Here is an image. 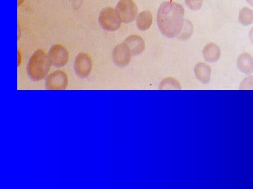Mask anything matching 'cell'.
<instances>
[{
	"instance_id": "obj_1",
	"label": "cell",
	"mask_w": 253,
	"mask_h": 189,
	"mask_svg": "<svg viewBox=\"0 0 253 189\" xmlns=\"http://www.w3.org/2000/svg\"><path fill=\"white\" fill-rule=\"evenodd\" d=\"M184 9L175 2L165 1L160 6L157 21L160 32L165 36L173 38L179 36L184 25Z\"/></svg>"
},
{
	"instance_id": "obj_2",
	"label": "cell",
	"mask_w": 253,
	"mask_h": 189,
	"mask_svg": "<svg viewBox=\"0 0 253 189\" xmlns=\"http://www.w3.org/2000/svg\"><path fill=\"white\" fill-rule=\"evenodd\" d=\"M51 64L48 56L42 50L38 49L32 54L28 61L27 74L34 81L41 80L47 75Z\"/></svg>"
},
{
	"instance_id": "obj_3",
	"label": "cell",
	"mask_w": 253,
	"mask_h": 189,
	"mask_svg": "<svg viewBox=\"0 0 253 189\" xmlns=\"http://www.w3.org/2000/svg\"><path fill=\"white\" fill-rule=\"evenodd\" d=\"M115 10L120 21L124 23L133 21L138 13L137 6L132 0H120Z\"/></svg>"
},
{
	"instance_id": "obj_4",
	"label": "cell",
	"mask_w": 253,
	"mask_h": 189,
	"mask_svg": "<svg viewBox=\"0 0 253 189\" xmlns=\"http://www.w3.org/2000/svg\"><path fill=\"white\" fill-rule=\"evenodd\" d=\"M98 22L104 30L113 32L120 28L121 21L115 10L111 7H107L100 11L98 16Z\"/></svg>"
},
{
	"instance_id": "obj_5",
	"label": "cell",
	"mask_w": 253,
	"mask_h": 189,
	"mask_svg": "<svg viewBox=\"0 0 253 189\" xmlns=\"http://www.w3.org/2000/svg\"><path fill=\"white\" fill-rule=\"evenodd\" d=\"M68 83L65 72L57 70L50 73L45 78V87L47 90H64Z\"/></svg>"
},
{
	"instance_id": "obj_6",
	"label": "cell",
	"mask_w": 253,
	"mask_h": 189,
	"mask_svg": "<svg viewBox=\"0 0 253 189\" xmlns=\"http://www.w3.org/2000/svg\"><path fill=\"white\" fill-rule=\"evenodd\" d=\"M47 56L51 63L58 67L65 65L69 58L67 49L59 44L53 45L50 47Z\"/></svg>"
},
{
	"instance_id": "obj_7",
	"label": "cell",
	"mask_w": 253,
	"mask_h": 189,
	"mask_svg": "<svg viewBox=\"0 0 253 189\" xmlns=\"http://www.w3.org/2000/svg\"><path fill=\"white\" fill-rule=\"evenodd\" d=\"M92 65V60L87 54L81 52L76 56L74 62V70L81 78H86L90 74Z\"/></svg>"
},
{
	"instance_id": "obj_8",
	"label": "cell",
	"mask_w": 253,
	"mask_h": 189,
	"mask_svg": "<svg viewBox=\"0 0 253 189\" xmlns=\"http://www.w3.org/2000/svg\"><path fill=\"white\" fill-rule=\"evenodd\" d=\"M131 53L126 45L123 42L118 44L112 52V58L114 63L119 67L127 65L131 59Z\"/></svg>"
},
{
	"instance_id": "obj_9",
	"label": "cell",
	"mask_w": 253,
	"mask_h": 189,
	"mask_svg": "<svg viewBox=\"0 0 253 189\" xmlns=\"http://www.w3.org/2000/svg\"><path fill=\"white\" fill-rule=\"evenodd\" d=\"M124 42L128 47L133 56L141 54L145 49V43L143 38L137 35L128 36Z\"/></svg>"
},
{
	"instance_id": "obj_10",
	"label": "cell",
	"mask_w": 253,
	"mask_h": 189,
	"mask_svg": "<svg viewBox=\"0 0 253 189\" xmlns=\"http://www.w3.org/2000/svg\"><path fill=\"white\" fill-rule=\"evenodd\" d=\"M237 65L239 69L246 74H251L253 72V58L247 52L241 54L237 60Z\"/></svg>"
},
{
	"instance_id": "obj_11",
	"label": "cell",
	"mask_w": 253,
	"mask_h": 189,
	"mask_svg": "<svg viewBox=\"0 0 253 189\" xmlns=\"http://www.w3.org/2000/svg\"><path fill=\"white\" fill-rule=\"evenodd\" d=\"M202 53L205 60L210 62H217L221 56L219 46L213 42L206 44L203 48Z\"/></svg>"
},
{
	"instance_id": "obj_12",
	"label": "cell",
	"mask_w": 253,
	"mask_h": 189,
	"mask_svg": "<svg viewBox=\"0 0 253 189\" xmlns=\"http://www.w3.org/2000/svg\"><path fill=\"white\" fill-rule=\"evenodd\" d=\"M197 78L203 83H208L211 79V70L210 66L203 62L198 63L194 68Z\"/></svg>"
},
{
	"instance_id": "obj_13",
	"label": "cell",
	"mask_w": 253,
	"mask_h": 189,
	"mask_svg": "<svg viewBox=\"0 0 253 189\" xmlns=\"http://www.w3.org/2000/svg\"><path fill=\"white\" fill-rule=\"evenodd\" d=\"M152 15L150 11H142L136 18V24L137 28L142 31L149 29L152 25Z\"/></svg>"
},
{
	"instance_id": "obj_14",
	"label": "cell",
	"mask_w": 253,
	"mask_h": 189,
	"mask_svg": "<svg viewBox=\"0 0 253 189\" xmlns=\"http://www.w3.org/2000/svg\"><path fill=\"white\" fill-rule=\"evenodd\" d=\"M240 24L243 26H249L253 23V10L245 7L242 8L239 12L238 18Z\"/></svg>"
},
{
	"instance_id": "obj_15",
	"label": "cell",
	"mask_w": 253,
	"mask_h": 189,
	"mask_svg": "<svg viewBox=\"0 0 253 189\" xmlns=\"http://www.w3.org/2000/svg\"><path fill=\"white\" fill-rule=\"evenodd\" d=\"M239 89L241 90H253V75H250L241 82Z\"/></svg>"
},
{
	"instance_id": "obj_16",
	"label": "cell",
	"mask_w": 253,
	"mask_h": 189,
	"mask_svg": "<svg viewBox=\"0 0 253 189\" xmlns=\"http://www.w3.org/2000/svg\"><path fill=\"white\" fill-rule=\"evenodd\" d=\"M203 0H185L186 6L191 10L200 9L203 5Z\"/></svg>"
},
{
	"instance_id": "obj_17",
	"label": "cell",
	"mask_w": 253,
	"mask_h": 189,
	"mask_svg": "<svg viewBox=\"0 0 253 189\" xmlns=\"http://www.w3.org/2000/svg\"><path fill=\"white\" fill-rule=\"evenodd\" d=\"M249 36L251 41L253 44V28L250 31Z\"/></svg>"
},
{
	"instance_id": "obj_18",
	"label": "cell",
	"mask_w": 253,
	"mask_h": 189,
	"mask_svg": "<svg viewBox=\"0 0 253 189\" xmlns=\"http://www.w3.org/2000/svg\"><path fill=\"white\" fill-rule=\"evenodd\" d=\"M246 0L251 5L253 6V0Z\"/></svg>"
},
{
	"instance_id": "obj_19",
	"label": "cell",
	"mask_w": 253,
	"mask_h": 189,
	"mask_svg": "<svg viewBox=\"0 0 253 189\" xmlns=\"http://www.w3.org/2000/svg\"><path fill=\"white\" fill-rule=\"evenodd\" d=\"M24 0H18V4H20Z\"/></svg>"
}]
</instances>
